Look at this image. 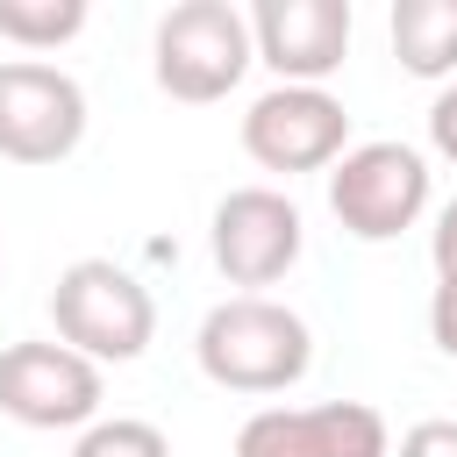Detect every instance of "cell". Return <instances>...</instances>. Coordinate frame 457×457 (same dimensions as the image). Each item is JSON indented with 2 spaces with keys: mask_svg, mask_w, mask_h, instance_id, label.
<instances>
[{
  "mask_svg": "<svg viewBox=\"0 0 457 457\" xmlns=\"http://www.w3.org/2000/svg\"><path fill=\"white\" fill-rule=\"evenodd\" d=\"M193 357L214 386L228 393H286L307 378L314 364V336L307 321L286 307V300H264V293H236L221 307H207L200 336H193Z\"/></svg>",
  "mask_w": 457,
  "mask_h": 457,
  "instance_id": "1",
  "label": "cell"
},
{
  "mask_svg": "<svg viewBox=\"0 0 457 457\" xmlns=\"http://www.w3.org/2000/svg\"><path fill=\"white\" fill-rule=\"evenodd\" d=\"M50 321H57V336H64L79 357H93V364H129V357H143L150 336H157V300H150V286H143L129 264H114V257H79V264H64L57 286H50Z\"/></svg>",
  "mask_w": 457,
  "mask_h": 457,
  "instance_id": "2",
  "label": "cell"
},
{
  "mask_svg": "<svg viewBox=\"0 0 457 457\" xmlns=\"http://www.w3.org/2000/svg\"><path fill=\"white\" fill-rule=\"evenodd\" d=\"M157 86L186 107H207V100H228L243 86V71L257 64V43H250V14L228 7V0H179L164 21H157Z\"/></svg>",
  "mask_w": 457,
  "mask_h": 457,
  "instance_id": "3",
  "label": "cell"
},
{
  "mask_svg": "<svg viewBox=\"0 0 457 457\" xmlns=\"http://www.w3.org/2000/svg\"><path fill=\"white\" fill-rule=\"evenodd\" d=\"M328 207L357 243H393L428 207V157L414 143H350L328 164Z\"/></svg>",
  "mask_w": 457,
  "mask_h": 457,
  "instance_id": "4",
  "label": "cell"
},
{
  "mask_svg": "<svg viewBox=\"0 0 457 457\" xmlns=\"http://www.w3.org/2000/svg\"><path fill=\"white\" fill-rule=\"evenodd\" d=\"M100 364L71 343H7L0 350V414L21 428H93L100 421Z\"/></svg>",
  "mask_w": 457,
  "mask_h": 457,
  "instance_id": "5",
  "label": "cell"
},
{
  "mask_svg": "<svg viewBox=\"0 0 457 457\" xmlns=\"http://www.w3.org/2000/svg\"><path fill=\"white\" fill-rule=\"evenodd\" d=\"M86 136V93L71 71L43 57H7L0 64V157L14 164H57Z\"/></svg>",
  "mask_w": 457,
  "mask_h": 457,
  "instance_id": "6",
  "label": "cell"
},
{
  "mask_svg": "<svg viewBox=\"0 0 457 457\" xmlns=\"http://www.w3.org/2000/svg\"><path fill=\"white\" fill-rule=\"evenodd\" d=\"M243 150L264 171H321L350 150V114L328 86H271L243 114Z\"/></svg>",
  "mask_w": 457,
  "mask_h": 457,
  "instance_id": "7",
  "label": "cell"
},
{
  "mask_svg": "<svg viewBox=\"0 0 457 457\" xmlns=\"http://www.w3.org/2000/svg\"><path fill=\"white\" fill-rule=\"evenodd\" d=\"M207 243H214V264L228 286H271L300 264L307 221L278 186H236V193H221Z\"/></svg>",
  "mask_w": 457,
  "mask_h": 457,
  "instance_id": "8",
  "label": "cell"
},
{
  "mask_svg": "<svg viewBox=\"0 0 457 457\" xmlns=\"http://www.w3.org/2000/svg\"><path fill=\"white\" fill-rule=\"evenodd\" d=\"M236 457H393V436H386V414L364 400L264 407L236 428Z\"/></svg>",
  "mask_w": 457,
  "mask_h": 457,
  "instance_id": "9",
  "label": "cell"
},
{
  "mask_svg": "<svg viewBox=\"0 0 457 457\" xmlns=\"http://www.w3.org/2000/svg\"><path fill=\"white\" fill-rule=\"evenodd\" d=\"M250 43L278 86H321L350 50V0H257Z\"/></svg>",
  "mask_w": 457,
  "mask_h": 457,
  "instance_id": "10",
  "label": "cell"
},
{
  "mask_svg": "<svg viewBox=\"0 0 457 457\" xmlns=\"http://www.w3.org/2000/svg\"><path fill=\"white\" fill-rule=\"evenodd\" d=\"M393 57L414 79L457 71V0H400L393 7Z\"/></svg>",
  "mask_w": 457,
  "mask_h": 457,
  "instance_id": "11",
  "label": "cell"
},
{
  "mask_svg": "<svg viewBox=\"0 0 457 457\" xmlns=\"http://www.w3.org/2000/svg\"><path fill=\"white\" fill-rule=\"evenodd\" d=\"M86 29V0H0V36L21 50H57Z\"/></svg>",
  "mask_w": 457,
  "mask_h": 457,
  "instance_id": "12",
  "label": "cell"
},
{
  "mask_svg": "<svg viewBox=\"0 0 457 457\" xmlns=\"http://www.w3.org/2000/svg\"><path fill=\"white\" fill-rule=\"evenodd\" d=\"M71 457H171V443H164L157 421L114 414V421H93V428L71 443Z\"/></svg>",
  "mask_w": 457,
  "mask_h": 457,
  "instance_id": "13",
  "label": "cell"
},
{
  "mask_svg": "<svg viewBox=\"0 0 457 457\" xmlns=\"http://www.w3.org/2000/svg\"><path fill=\"white\" fill-rule=\"evenodd\" d=\"M428 336H436L443 357H457V278H436V293H428Z\"/></svg>",
  "mask_w": 457,
  "mask_h": 457,
  "instance_id": "14",
  "label": "cell"
},
{
  "mask_svg": "<svg viewBox=\"0 0 457 457\" xmlns=\"http://www.w3.org/2000/svg\"><path fill=\"white\" fill-rule=\"evenodd\" d=\"M393 457H457V421H414Z\"/></svg>",
  "mask_w": 457,
  "mask_h": 457,
  "instance_id": "15",
  "label": "cell"
},
{
  "mask_svg": "<svg viewBox=\"0 0 457 457\" xmlns=\"http://www.w3.org/2000/svg\"><path fill=\"white\" fill-rule=\"evenodd\" d=\"M428 257H436V278H457V200L436 214V228H428Z\"/></svg>",
  "mask_w": 457,
  "mask_h": 457,
  "instance_id": "16",
  "label": "cell"
},
{
  "mask_svg": "<svg viewBox=\"0 0 457 457\" xmlns=\"http://www.w3.org/2000/svg\"><path fill=\"white\" fill-rule=\"evenodd\" d=\"M428 143H436V150L457 164V86H450V93L428 107Z\"/></svg>",
  "mask_w": 457,
  "mask_h": 457,
  "instance_id": "17",
  "label": "cell"
}]
</instances>
